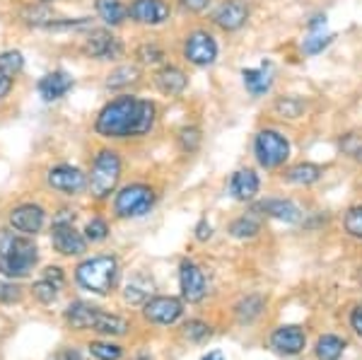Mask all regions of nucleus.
Here are the masks:
<instances>
[{
	"instance_id": "50",
	"label": "nucleus",
	"mask_w": 362,
	"mask_h": 360,
	"mask_svg": "<svg viewBox=\"0 0 362 360\" xmlns=\"http://www.w3.org/2000/svg\"><path fill=\"white\" fill-rule=\"evenodd\" d=\"M56 360H80V353L75 351V348H63L56 356Z\"/></svg>"
},
{
	"instance_id": "17",
	"label": "nucleus",
	"mask_w": 362,
	"mask_h": 360,
	"mask_svg": "<svg viewBox=\"0 0 362 360\" xmlns=\"http://www.w3.org/2000/svg\"><path fill=\"white\" fill-rule=\"evenodd\" d=\"M73 78L66 71H54V73H46L42 80H39L37 90L42 95L44 102H58L61 97H66L70 90H73Z\"/></svg>"
},
{
	"instance_id": "35",
	"label": "nucleus",
	"mask_w": 362,
	"mask_h": 360,
	"mask_svg": "<svg viewBox=\"0 0 362 360\" xmlns=\"http://www.w3.org/2000/svg\"><path fill=\"white\" fill-rule=\"evenodd\" d=\"M90 353L95 356L97 360H119L124 356V348L112 344V341H92L90 344Z\"/></svg>"
},
{
	"instance_id": "8",
	"label": "nucleus",
	"mask_w": 362,
	"mask_h": 360,
	"mask_svg": "<svg viewBox=\"0 0 362 360\" xmlns=\"http://www.w3.org/2000/svg\"><path fill=\"white\" fill-rule=\"evenodd\" d=\"M83 51L87 58H95V61H112L124 54V44L109 29H92L83 44Z\"/></svg>"
},
{
	"instance_id": "16",
	"label": "nucleus",
	"mask_w": 362,
	"mask_h": 360,
	"mask_svg": "<svg viewBox=\"0 0 362 360\" xmlns=\"http://www.w3.org/2000/svg\"><path fill=\"white\" fill-rule=\"evenodd\" d=\"M271 346L276 348L283 356H297V353L305 351L307 346V336L300 327L295 324H285V327H278L271 336Z\"/></svg>"
},
{
	"instance_id": "24",
	"label": "nucleus",
	"mask_w": 362,
	"mask_h": 360,
	"mask_svg": "<svg viewBox=\"0 0 362 360\" xmlns=\"http://www.w3.org/2000/svg\"><path fill=\"white\" fill-rule=\"evenodd\" d=\"M321 167L319 165H312V162H300V165L290 167L288 172H285V179H288L290 184H297V187H309V184L319 182L321 179Z\"/></svg>"
},
{
	"instance_id": "4",
	"label": "nucleus",
	"mask_w": 362,
	"mask_h": 360,
	"mask_svg": "<svg viewBox=\"0 0 362 360\" xmlns=\"http://www.w3.org/2000/svg\"><path fill=\"white\" fill-rule=\"evenodd\" d=\"M121 179V158L116 150H99L92 162L90 177H87V189L95 199L104 201L107 196H112V191L119 187Z\"/></svg>"
},
{
	"instance_id": "34",
	"label": "nucleus",
	"mask_w": 362,
	"mask_h": 360,
	"mask_svg": "<svg viewBox=\"0 0 362 360\" xmlns=\"http://www.w3.org/2000/svg\"><path fill=\"white\" fill-rule=\"evenodd\" d=\"M276 112L283 116V119H297L305 112V102L300 97H280L276 102Z\"/></svg>"
},
{
	"instance_id": "26",
	"label": "nucleus",
	"mask_w": 362,
	"mask_h": 360,
	"mask_svg": "<svg viewBox=\"0 0 362 360\" xmlns=\"http://www.w3.org/2000/svg\"><path fill=\"white\" fill-rule=\"evenodd\" d=\"M128 322L124 317H116V315H109V312H102L99 310L97 315V322L92 327V332L97 334H104V336H124L128 332Z\"/></svg>"
},
{
	"instance_id": "14",
	"label": "nucleus",
	"mask_w": 362,
	"mask_h": 360,
	"mask_svg": "<svg viewBox=\"0 0 362 360\" xmlns=\"http://www.w3.org/2000/svg\"><path fill=\"white\" fill-rule=\"evenodd\" d=\"M46 223V213L37 203H22L10 213V225L22 235H39Z\"/></svg>"
},
{
	"instance_id": "19",
	"label": "nucleus",
	"mask_w": 362,
	"mask_h": 360,
	"mask_svg": "<svg viewBox=\"0 0 362 360\" xmlns=\"http://www.w3.org/2000/svg\"><path fill=\"white\" fill-rule=\"evenodd\" d=\"M256 211H259L261 216L276 218L280 223H297V220L302 218L300 208H297L293 201H285V199L261 201V203H256Z\"/></svg>"
},
{
	"instance_id": "13",
	"label": "nucleus",
	"mask_w": 362,
	"mask_h": 360,
	"mask_svg": "<svg viewBox=\"0 0 362 360\" xmlns=\"http://www.w3.org/2000/svg\"><path fill=\"white\" fill-rule=\"evenodd\" d=\"M143 315L148 322L153 324H174L177 319L184 315V305L177 298H167V295H160V298H153L143 305Z\"/></svg>"
},
{
	"instance_id": "27",
	"label": "nucleus",
	"mask_w": 362,
	"mask_h": 360,
	"mask_svg": "<svg viewBox=\"0 0 362 360\" xmlns=\"http://www.w3.org/2000/svg\"><path fill=\"white\" fill-rule=\"evenodd\" d=\"M264 298L261 295H249V298H244L242 303L237 305V317L242 324H251L254 319L261 317V312H264Z\"/></svg>"
},
{
	"instance_id": "10",
	"label": "nucleus",
	"mask_w": 362,
	"mask_h": 360,
	"mask_svg": "<svg viewBox=\"0 0 362 360\" xmlns=\"http://www.w3.org/2000/svg\"><path fill=\"white\" fill-rule=\"evenodd\" d=\"M179 288H181V298L186 303H201L208 293V283L206 274L201 271V266H196L194 261H181L179 266Z\"/></svg>"
},
{
	"instance_id": "25",
	"label": "nucleus",
	"mask_w": 362,
	"mask_h": 360,
	"mask_svg": "<svg viewBox=\"0 0 362 360\" xmlns=\"http://www.w3.org/2000/svg\"><path fill=\"white\" fill-rule=\"evenodd\" d=\"M346 351V341L336 334H324L319 336L317 346H314V353H317L319 360H338Z\"/></svg>"
},
{
	"instance_id": "43",
	"label": "nucleus",
	"mask_w": 362,
	"mask_h": 360,
	"mask_svg": "<svg viewBox=\"0 0 362 360\" xmlns=\"http://www.w3.org/2000/svg\"><path fill=\"white\" fill-rule=\"evenodd\" d=\"M341 148L346 150V155H350L353 160L362 162V136H358V133H348V136H343Z\"/></svg>"
},
{
	"instance_id": "20",
	"label": "nucleus",
	"mask_w": 362,
	"mask_h": 360,
	"mask_svg": "<svg viewBox=\"0 0 362 360\" xmlns=\"http://www.w3.org/2000/svg\"><path fill=\"white\" fill-rule=\"evenodd\" d=\"M259 189H261V182H259V174L254 170H237L232 174L230 191L237 201H254Z\"/></svg>"
},
{
	"instance_id": "40",
	"label": "nucleus",
	"mask_w": 362,
	"mask_h": 360,
	"mask_svg": "<svg viewBox=\"0 0 362 360\" xmlns=\"http://www.w3.org/2000/svg\"><path fill=\"white\" fill-rule=\"evenodd\" d=\"M179 145L184 153H196L198 145H201V131L196 126H186L179 131Z\"/></svg>"
},
{
	"instance_id": "48",
	"label": "nucleus",
	"mask_w": 362,
	"mask_h": 360,
	"mask_svg": "<svg viewBox=\"0 0 362 360\" xmlns=\"http://www.w3.org/2000/svg\"><path fill=\"white\" fill-rule=\"evenodd\" d=\"M44 278L54 281L56 286H63V269H58V266H49V269L44 271Z\"/></svg>"
},
{
	"instance_id": "39",
	"label": "nucleus",
	"mask_w": 362,
	"mask_h": 360,
	"mask_svg": "<svg viewBox=\"0 0 362 360\" xmlns=\"http://www.w3.org/2000/svg\"><path fill=\"white\" fill-rule=\"evenodd\" d=\"M343 228L350 237H358L362 240V206H353L343 218Z\"/></svg>"
},
{
	"instance_id": "45",
	"label": "nucleus",
	"mask_w": 362,
	"mask_h": 360,
	"mask_svg": "<svg viewBox=\"0 0 362 360\" xmlns=\"http://www.w3.org/2000/svg\"><path fill=\"white\" fill-rule=\"evenodd\" d=\"M179 5L186 13H203L210 5V0H179Z\"/></svg>"
},
{
	"instance_id": "33",
	"label": "nucleus",
	"mask_w": 362,
	"mask_h": 360,
	"mask_svg": "<svg viewBox=\"0 0 362 360\" xmlns=\"http://www.w3.org/2000/svg\"><path fill=\"white\" fill-rule=\"evenodd\" d=\"M331 42H334V34H324V32H312L309 37L302 42V51H305L307 56H317L321 51L326 49Z\"/></svg>"
},
{
	"instance_id": "3",
	"label": "nucleus",
	"mask_w": 362,
	"mask_h": 360,
	"mask_svg": "<svg viewBox=\"0 0 362 360\" xmlns=\"http://www.w3.org/2000/svg\"><path fill=\"white\" fill-rule=\"evenodd\" d=\"M75 281L80 288L90 290L92 295H107L112 293L116 281H119V261L107 254L85 259L75 269Z\"/></svg>"
},
{
	"instance_id": "9",
	"label": "nucleus",
	"mask_w": 362,
	"mask_h": 360,
	"mask_svg": "<svg viewBox=\"0 0 362 360\" xmlns=\"http://www.w3.org/2000/svg\"><path fill=\"white\" fill-rule=\"evenodd\" d=\"M46 182L54 191H61L66 196H78L87 189V174L73 165H56L46 174Z\"/></svg>"
},
{
	"instance_id": "37",
	"label": "nucleus",
	"mask_w": 362,
	"mask_h": 360,
	"mask_svg": "<svg viewBox=\"0 0 362 360\" xmlns=\"http://www.w3.org/2000/svg\"><path fill=\"white\" fill-rule=\"evenodd\" d=\"M58 290H61V286H56V283L49 281V278H42V281L34 283L32 293L42 305H49V303H54V300L58 298Z\"/></svg>"
},
{
	"instance_id": "53",
	"label": "nucleus",
	"mask_w": 362,
	"mask_h": 360,
	"mask_svg": "<svg viewBox=\"0 0 362 360\" xmlns=\"http://www.w3.org/2000/svg\"><path fill=\"white\" fill-rule=\"evenodd\" d=\"M39 3H54V0H39Z\"/></svg>"
},
{
	"instance_id": "38",
	"label": "nucleus",
	"mask_w": 362,
	"mask_h": 360,
	"mask_svg": "<svg viewBox=\"0 0 362 360\" xmlns=\"http://www.w3.org/2000/svg\"><path fill=\"white\" fill-rule=\"evenodd\" d=\"M109 237V225L107 220L102 218H92L90 223L85 225V240L92 242V245H97V242H104Z\"/></svg>"
},
{
	"instance_id": "23",
	"label": "nucleus",
	"mask_w": 362,
	"mask_h": 360,
	"mask_svg": "<svg viewBox=\"0 0 362 360\" xmlns=\"http://www.w3.org/2000/svg\"><path fill=\"white\" fill-rule=\"evenodd\" d=\"M95 10L99 15V20L107 27H119L126 22L128 17V8L121 0H95Z\"/></svg>"
},
{
	"instance_id": "18",
	"label": "nucleus",
	"mask_w": 362,
	"mask_h": 360,
	"mask_svg": "<svg viewBox=\"0 0 362 360\" xmlns=\"http://www.w3.org/2000/svg\"><path fill=\"white\" fill-rule=\"evenodd\" d=\"M155 87L167 97H177L189 87V75L177 66H165L155 73Z\"/></svg>"
},
{
	"instance_id": "12",
	"label": "nucleus",
	"mask_w": 362,
	"mask_h": 360,
	"mask_svg": "<svg viewBox=\"0 0 362 360\" xmlns=\"http://www.w3.org/2000/svg\"><path fill=\"white\" fill-rule=\"evenodd\" d=\"M172 15L167 0H133L128 5V17L138 25L145 27H160L165 25Z\"/></svg>"
},
{
	"instance_id": "36",
	"label": "nucleus",
	"mask_w": 362,
	"mask_h": 360,
	"mask_svg": "<svg viewBox=\"0 0 362 360\" xmlns=\"http://www.w3.org/2000/svg\"><path fill=\"white\" fill-rule=\"evenodd\" d=\"M136 58L143 66H160L165 61V51L157 44H140L136 49Z\"/></svg>"
},
{
	"instance_id": "15",
	"label": "nucleus",
	"mask_w": 362,
	"mask_h": 360,
	"mask_svg": "<svg viewBox=\"0 0 362 360\" xmlns=\"http://www.w3.org/2000/svg\"><path fill=\"white\" fill-rule=\"evenodd\" d=\"M249 20V8L244 0H225L213 15V22L225 32H237L247 25Z\"/></svg>"
},
{
	"instance_id": "6",
	"label": "nucleus",
	"mask_w": 362,
	"mask_h": 360,
	"mask_svg": "<svg viewBox=\"0 0 362 360\" xmlns=\"http://www.w3.org/2000/svg\"><path fill=\"white\" fill-rule=\"evenodd\" d=\"M155 191L148 184H128L119 191L114 201V211L119 218H143L153 211Z\"/></svg>"
},
{
	"instance_id": "28",
	"label": "nucleus",
	"mask_w": 362,
	"mask_h": 360,
	"mask_svg": "<svg viewBox=\"0 0 362 360\" xmlns=\"http://www.w3.org/2000/svg\"><path fill=\"white\" fill-rule=\"evenodd\" d=\"M138 78H140V68L138 66H119L116 71L109 73L107 87H109V90H121V87H128L131 83H136Z\"/></svg>"
},
{
	"instance_id": "52",
	"label": "nucleus",
	"mask_w": 362,
	"mask_h": 360,
	"mask_svg": "<svg viewBox=\"0 0 362 360\" xmlns=\"http://www.w3.org/2000/svg\"><path fill=\"white\" fill-rule=\"evenodd\" d=\"M136 360H155V358H150V356H140V358H136Z\"/></svg>"
},
{
	"instance_id": "30",
	"label": "nucleus",
	"mask_w": 362,
	"mask_h": 360,
	"mask_svg": "<svg viewBox=\"0 0 362 360\" xmlns=\"http://www.w3.org/2000/svg\"><path fill=\"white\" fill-rule=\"evenodd\" d=\"M22 68H25V56L20 54V51L10 49V51H3L0 54V73L8 75V78H17V75L22 73Z\"/></svg>"
},
{
	"instance_id": "22",
	"label": "nucleus",
	"mask_w": 362,
	"mask_h": 360,
	"mask_svg": "<svg viewBox=\"0 0 362 360\" xmlns=\"http://www.w3.org/2000/svg\"><path fill=\"white\" fill-rule=\"evenodd\" d=\"M242 78H244V87L251 92L254 97H261L271 90V63H264L261 68H247L242 71Z\"/></svg>"
},
{
	"instance_id": "5",
	"label": "nucleus",
	"mask_w": 362,
	"mask_h": 360,
	"mask_svg": "<svg viewBox=\"0 0 362 360\" xmlns=\"http://www.w3.org/2000/svg\"><path fill=\"white\" fill-rule=\"evenodd\" d=\"M254 155L261 167L276 170V167L285 165V160L290 158V143L283 133H278L273 129H264L256 133V138H254Z\"/></svg>"
},
{
	"instance_id": "21",
	"label": "nucleus",
	"mask_w": 362,
	"mask_h": 360,
	"mask_svg": "<svg viewBox=\"0 0 362 360\" xmlns=\"http://www.w3.org/2000/svg\"><path fill=\"white\" fill-rule=\"evenodd\" d=\"M97 315H99V307L90 305V303H83V300H78V303L68 305V310H66V322H68L73 329H78V332H85V329H92V327H95Z\"/></svg>"
},
{
	"instance_id": "47",
	"label": "nucleus",
	"mask_w": 362,
	"mask_h": 360,
	"mask_svg": "<svg viewBox=\"0 0 362 360\" xmlns=\"http://www.w3.org/2000/svg\"><path fill=\"white\" fill-rule=\"evenodd\" d=\"M350 327H353V332L362 336V307H355L353 312H350Z\"/></svg>"
},
{
	"instance_id": "42",
	"label": "nucleus",
	"mask_w": 362,
	"mask_h": 360,
	"mask_svg": "<svg viewBox=\"0 0 362 360\" xmlns=\"http://www.w3.org/2000/svg\"><path fill=\"white\" fill-rule=\"evenodd\" d=\"M184 336L189 341H203V339H208L210 336V327L206 322H201V319H191V322H186L184 324Z\"/></svg>"
},
{
	"instance_id": "1",
	"label": "nucleus",
	"mask_w": 362,
	"mask_h": 360,
	"mask_svg": "<svg viewBox=\"0 0 362 360\" xmlns=\"http://www.w3.org/2000/svg\"><path fill=\"white\" fill-rule=\"evenodd\" d=\"M157 119V107L150 100H140L133 95H121L104 104V109L97 114L95 131L102 138H140L153 131Z\"/></svg>"
},
{
	"instance_id": "11",
	"label": "nucleus",
	"mask_w": 362,
	"mask_h": 360,
	"mask_svg": "<svg viewBox=\"0 0 362 360\" xmlns=\"http://www.w3.org/2000/svg\"><path fill=\"white\" fill-rule=\"evenodd\" d=\"M51 245L63 257H80L87 249L83 232L75 230V223H54L51 228Z\"/></svg>"
},
{
	"instance_id": "51",
	"label": "nucleus",
	"mask_w": 362,
	"mask_h": 360,
	"mask_svg": "<svg viewBox=\"0 0 362 360\" xmlns=\"http://www.w3.org/2000/svg\"><path fill=\"white\" fill-rule=\"evenodd\" d=\"M203 360H225V356L220 351H213V353H208V356L203 358Z\"/></svg>"
},
{
	"instance_id": "32",
	"label": "nucleus",
	"mask_w": 362,
	"mask_h": 360,
	"mask_svg": "<svg viewBox=\"0 0 362 360\" xmlns=\"http://www.w3.org/2000/svg\"><path fill=\"white\" fill-rule=\"evenodd\" d=\"M22 20H25L27 25H34V27H46V25H51L56 17H54V13H51L49 8H46V3H42V5H37V8H34V5L25 8Z\"/></svg>"
},
{
	"instance_id": "7",
	"label": "nucleus",
	"mask_w": 362,
	"mask_h": 360,
	"mask_svg": "<svg viewBox=\"0 0 362 360\" xmlns=\"http://www.w3.org/2000/svg\"><path fill=\"white\" fill-rule=\"evenodd\" d=\"M184 58L191 66H198V68L213 66L215 58H218V44H215L213 34L203 32V29L191 32L184 42Z\"/></svg>"
},
{
	"instance_id": "46",
	"label": "nucleus",
	"mask_w": 362,
	"mask_h": 360,
	"mask_svg": "<svg viewBox=\"0 0 362 360\" xmlns=\"http://www.w3.org/2000/svg\"><path fill=\"white\" fill-rule=\"evenodd\" d=\"M213 237V225L208 223V220H201V223L196 225V240L198 242H206Z\"/></svg>"
},
{
	"instance_id": "29",
	"label": "nucleus",
	"mask_w": 362,
	"mask_h": 360,
	"mask_svg": "<svg viewBox=\"0 0 362 360\" xmlns=\"http://www.w3.org/2000/svg\"><path fill=\"white\" fill-rule=\"evenodd\" d=\"M261 232V225L256 218L251 216H242L237 218L235 223L230 225V235L237 237V240H251V237H256Z\"/></svg>"
},
{
	"instance_id": "2",
	"label": "nucleus",
	"mask_w": 362,
	"mask_h": 360,
	"mask_svg": "<svg viewBox=\"0 0 362 360\" xmlns=\"http://www.w3.org/2000/svg\"><path fill=\"white\" fill-rule=\"evenodd\" d=\"M39 264V249L29 235L5 232L0 237V274L5 278H27Z\"/></svg>"
},
{
	"instance_id": "31",
	"label": "nucleus",
	"mask_w": 362,
	"mask_h": 360,
	"mask_svg": "<svg viewBox=\"0 0 362 360\" xmlns=\"http://www.w3.org/2000/svg\"><path fill=\"white\" fill-rule=\"evenodd\" d=\"M150 281H145V278H133L131 283L126 286V300L131 305H145L148 303V295H150Z\"/></svg>"
},
{
	"instance_id": "49",
	"label": "nucleus",
	"mask_w": 362,
	"mask_h": 360,
	"mask_svg": "<svg viewBox=\"0 0 362 360\" xmlns=\"http://www.w3.org/2000/svg\"><path fill=\"white\" fill-rule=\"evenodd\" d=\"M10 92H13V78H8V75L0 73V100H5Z\"/></svg>"
},
{
	"instance_id": "44",
	"label": "nucleus",
	"mask_w": 362,
	"mask_h": 360,
	"mask_svg": "<svg viewBox=\"0 0 362 360\" xmlns=\"http://www.w3.org/2000/svg\"><path fill=\"white\" fill-rule=\"evenodd\" d=\"M22 288L13 281H0V303H20Z\"/></svg>"
},
{
	"instance_id": "41",
	"label": "nucleus",
	"mask_w": 362,
	"mask_h": 360,
	"mask_svg": "<svg viewBox=\"0 0 362 360\" xmlns=\"http://www.w3.org/2000/svg\"><path fill=\"white\" fill-rule=\"evenodd\" d=\"M90 27H92V20L78 17V20H54L44 29H49V32H75V29H90Z\"/></svg>"
}]
</instances>
